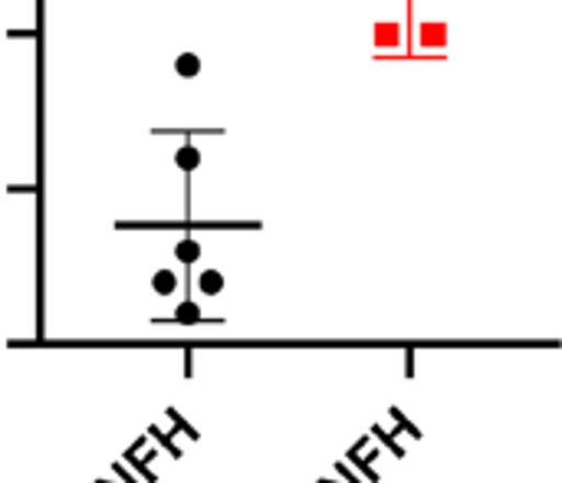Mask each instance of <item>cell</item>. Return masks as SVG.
<instances>
[{"label": "cell", "mask_w": 562, "mask_h": 483, "mask_svg": "<svg viewBox=\"0 0 562 483\" xmlns=\"http://www.w3.org/2000/svg\"><path fill=\"white\" fill-rule=\"evenodd\" d=\"M175 257H178L181 263H194V260H201V244H198L194 237H184V240H178Z\"/></svg>", "instance_id": "3957f363"}, {"label": "cell", "mask_w": 562, "mask_h": 483, "mask_svg": "<svg viewBox=\"0 0 562 483\" xmlns=\"http://www.w3.org/2000/svg\"><path fill=\"white\" fill-rule=\"evenodd\" d=\"M175 161H178V168L194 171V168L201 165V151H198L194 145H181V148H178V155H175Z\"/></svg>", "instance_id": "5b68a950"}, {"label": "cell", "mask_w": 562, "mask_h": 483, "mask_svg": "<svg viewBox=\"0 0 562 483\" xmlns=\"http://www.w3.org/2000/svg\"><path fill=\"white\" fill-rule=\"evenodd\" d=\"M151 290H155L158 296H171V293L178 290V277H175V270H158V273L151 277Z\"/></svg>", "instance_id": "6da1fadb"}, {"label": "cell", "mask_w": 562, "mask_h": 483, "mask_svg": "<svg viewBox=\"0 0 562 483\" xmlns=\"http://www.w3.org/2000/svg\"><path fill=\"white\" fill-rule=\"evenodd\" d=\"M175 72H178V76H184V79H191V76H198V72H201V59H198L194 53H181V56L175 59Z\"/></svg>", "instance_id": "277c9868"}, {"label": "cell", "mask_w": 562, "mask_h": 483, "mask_svg": "<svg viewBox=\"0 0 562 483\" xmlns=\"http://www.w3.org/2000/svg\"><path fill=\"white\" fill-rule=\"evenodd\" d=\"M175 319H178L181 326H194V323H201V310H198L194 303H181L178 313H175Z\"/></svg>", "instance_id": "8992f818"}, {"label": "cell", "mask_w": 562, "mask_h": 483, "mask_svg": "<svg viewBox=\"0 0 562 483\" xmlns=\"http://www.w3.org/2000/svg\"><path fill=\"white\" fill-rule=\"evenodd\" d=\"M198 290H201L204 296H217V293L224 290V273H217V270H204V273L198 277Z\"/></svg>", "instance_id": "7a4b0ae2"}]
</instances>
